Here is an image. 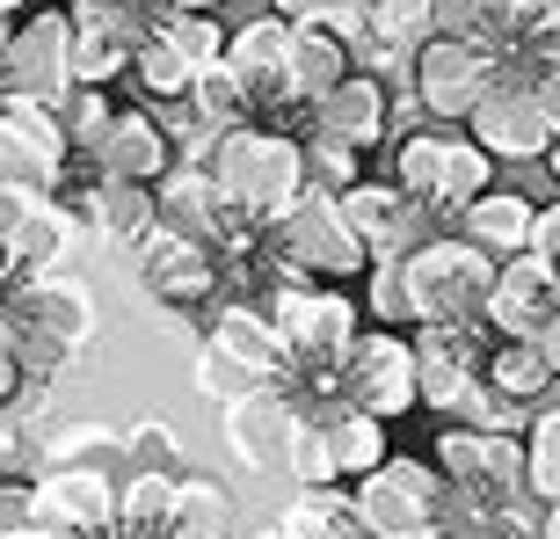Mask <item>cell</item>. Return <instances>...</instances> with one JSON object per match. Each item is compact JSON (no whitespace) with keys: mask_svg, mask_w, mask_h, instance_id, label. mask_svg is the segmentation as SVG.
Wrapping results in <instances>:
<instances>
[{"mask_svg":"<svg viewBox=\"0 0 560 539\" xmlns=\"http://www.w3.org/2000/svg\"><path fill=\"white\" fill-rule=\"evenodd\" d=\"M205 175L219 183V197H226L248 227H277L313 183L299 139H284V131H270V125L219 131V139L205 146Z\"/></svg>","mask_w":560,"mask_h":539,"instance_id":"cell-1","label":"cell"},{"mask_svg":"<svg viewBox=\"0 0 560 539\" xmlns=\"http://www.w3.org/2000/svg\"><path fill=\"white\" fill-rule=\"evenodd\" d=\"M488 277H495V255H480L474 241H458V233H436V241L400 249L408 321H480Z\"/></svg>","mask_w":560,"mask_h":539,"instance_id":"cell-2","label":"cell"},{"mask_svg":"<svg viewBox=\"0 0 560 539\" xmlns=\"http://www.w3.org/2000/svg\"><path fill=\"white\" fill-rule=\"evenodd\" d=\"M73 95V15L44 8L30 22H0V103H37L59 117Z\"/></svg>","mask_w":560,"mask_h":539,"instance_id":"cell-3","label":"cell"},{"mask_svg":"<svg viewBox=\"0 0 560 539\" xmlns=\"http://www.w3.org/2000/svg\"><path fill=\"white\" fill-rule=\"evenodd\" d=\"M495 161L480 153L466 131H408L394 146V190L416 211H458L488 190Z\"/></svg>","mask_w":560,"mask_h":539,"instance_id":"cell-4","label":"cell"},{"mask_svg":"<svg viewBox=\"0 0 560 539\" xmlns=\"http://www.w3.org/2000/svg\"><path fill=\"white\" fill-rule=\"evenodd\" d=\"M350 511L364 518L372 539H422L436 525H452V496H444V481H436L430 459H378L372 474H357V496Z\"/></svg>","mask_w":560,"mask_h":539,"instance_id":"cell-5","label":"cell"},{"mask_svg":"<svg viewBox=\"0 0 560 539\" xmlns=\"http://www.w3.org/2000/svg\"><path fill=\"white\" fill-rule=\"evenodd\" d=\"M270 263L284 277H313V285H342L357 270L372 263L364 241L342 227V211H335V190H306L299 205L284 211L270 227Z\"/></svg>","mask_w":560,"mask_h":539,"instance_id":"cell-6","label":"cell"},{"mask_svg":"<svg viewBox=\"0 0 560 539\" xmlns=\"http://www.w3.org/2000/svg\"><path fill=\"white\" fill-rule=\"evenodd\" d=\"M560 131V103L553 81H488L474 110H466V139L488 153V161H546Z\"/></svg>","mask_w":560,"mask_h":539,"instance_id":"cell-7","label":"cell"},{"mask_svg":"<svg viewBox=\"0 0 560 539\" xmlns=\"http://www.w3.org/2000/svg\"><path fill=\"white\" fill-rule=\"evenodd\" d=\"M328 394L342 409H364L378 423H394V415L416 409V351H408V335L400 329H357L342 343L328 372Z\"/></svg>","mask_w":560,"mask_h":539,"instance_id":"cell-8","label":"cell"},{"mask_svg":"<svg viewBox=\"0 0 560 539\" xmlns=\"http://www.w3.org/2000/svg\"><path fill=\"white\" fill-rule=\"evenodd\" d=\"M480 321L495 329V343H539L560 357V270L539 255H502L480 299Z\"/></svg>","mask_w":560,"mask_h":539,"instance_id":"cell-9","label":"cell"},{"mask_svg":"<svg viewBox=\"0 0 560 539\" xmlns=\"http://www.w3.org/2000/svg\"><path fill=\"white\" fill-rule=\"evenodd\" d=\"M22 518L51 539H117V481L109 467H51L22 489Z\"/></svg>","mask_w":560,"mask_h":539,"instance_id":"cell-10","label":"cell"},{"mask_svg":"<svg viewBox=\"0 0 560 539\" xmlns=\"http://www.w3.org/2000/svg\"><path fill=\"white\" fill-rule=\"evenodd\" d=\"M416 401H430V409L458 415V401H466V387L480 379V365H488V321H416Z\"/></svg>","mask_w":560,"mask_h":539,"instance_id":"cell-11","label":"cell"},{"mask_svg":"<svg viewBox=\"0 0 560 539\" xmlns=\"http://www.w3.org/2000/svg\"><path fill=\"white\" fill-rule=\"evenodd\" d=\"M495 81V51H480V44H458V37H422L416 44V95L430 117H466V110L488 95Z\"/></svg>","mask_w":560,"mask_h":539,"instance_id":"cell-12","label":"cell"},{"mask_svg":"<svg viewBox=\"0 0 560 539\" xmlns=\"http://www.w3.org/2000/svg\"><path fill=\"white\" fill-rule=\"evenodd\" d=\"M139 277H145V291L161 299V307H211L219 299V255L205 249V241H189V233H167V227H153L139 241Z\"/></svg>","mask_w":560,"mask_h":539,"instance_id":"cell-13","label":"cell"},{"mask_svg":"<svg viewBox=\"0 0 560 539\" xmlns=\"http://www.w3.org/2000/svg\"><path fill=\"white\" fill-rule=\"evenodd\" d=\"M219 409H226V437H233V452H241V467H255V474H284L291 431H299V401L262 379V387L219 401Z\"/></svg>","mask_w":560,"mask_h":539,"instance_id":"cell-14","label":"cell"},{"mask_svg":"<svg viewBox=\"0 0 560 539\" xmlns=\"http://www.w3.org/2000/svg\"><path fill=\"white\" fill-rule=\"evenodd\" d=\"M284 51H291V22L284 15H255V22H241L226 37V73L241 81V95L255 103V117L262 110H291V88H284Z\"/></svg>","mask_w":560,"mask_h":539,"instance_id":"cell-15","label":"cell"},{"mask_svg":"<svg viewBox=\"0 0 560 539\" xmlns=\"http://www.w3.org/2000/svg\"><path fill=\"white\" fill-rule=\"evenodd\" d=\"M335 211H342V227L364 241V255H400L422 241V211L400 197L394 183H350L335 190Z\"/></svg>","mask_w":560,"mask_h":539,"instance_id":"cell-16","label":"cell"},{"mask_svg":"<svg viewBox=\"0 0 560 539\" xmlns=\"http://www.w3.org/2000/svg\"><path fill=\"white\" fill-rule=\"evenodd\" d=\"M95 161H103V175H117V183H161L167 168H175V139H167L145 110H109L103 139L88 146Z\"/></svg>","mask_w":560,"mask_h":539,"instance_id":"cell-17","label":"cell"},{"mask_svg":"<svg viewBox=\"0 0 560 539\" xmlns=\"http://www.w3.org/2000/svg\"><path fill=\"white\" fill-rule=\"evenodd\" d=\"M131 44H139V22L117 8V0H95L73 15V88H109L131 66Z\"/></svg>","mask_w":560,"mask_h":539,"instance_id":"cell-18","label":"cell"},{"mask_svg":"<svg viewBox=\"0 0 560 539\" xmlns=\"http://www.w3.org/2000/svg\"><path fill=\"white\" fill-rule=\"evenodd\" d=\"M313 125L328 131V139H342V146H378L386 139V125H394V103H386V88L372 81V73H342V81L313 103Z\"/></svg>","mask_w":560,"mask_h":539,"instance_id":"cell-19","label":"cell"},{"mask_svg":"<svg viewBox=\"0 0 560 539\" xmlns=\"http://www.w3.org/2000/svg\"><path fill=\"white\" fill-rule=\"evenodd\" d=\"M320 423V445H328V474L335 481H357L372 474L378 459H386V423L364 409H342V401H313V409H299Z\"/></svg>","mask_w":560,"mask_h":539,"instance_id":"cell-20","label":"cell"},{"mask_svg":"<svg viewBox=\"0 0 560 539\" xmlns=\"http://www.w3.org/2000/svg\"><path fill=\"white\" fill-rule=\"evenodd\" d=\"M211 351L226 357V365H241L248 379H277L284 372V351H277L270 313L248 307V299H226V307L211 313Z\"/></svg>","mask_w":560,"mask_h":539,"instance_id":"cell-21","label":"cell"},{"mask_svg":"<svg viewBox=\"0 0 560 539\" xmlns=\"http://www.w3.org/2000/svg\"><path fill=\"white\" fill-rule=\"evenodd\" d=\"M532 197H524V190H480L474 205H458V241H474L480 255H524V233H532Z\"/></svg>","mask_w":560,"mask_h":539,"instance_id":"cell-22","label":"cell"},{"mask_svg":"<svg viewBox=\"0 0 560 539\" xmlns=\"http://www.w3.org/2000/svg\"><path fill=\"white\" fill-rule=\"evenodd\" d=\"M73 249H81V227H73V211L44 197V205L22 219L15 249H8V270H15V277H51V270L73 263Z\"/></svg>","mask_w":560,"mask_h":539,"instance_id":"cell-23","label":"cell"},{"mask_svg":"<svg viewBox=\"0 0 560 539\" xmlns=\"http://www.w3.org/2000/svg\"><path fill=\"white\" fill-rule=\"evenodd\" d=\"M342 73H350V51H342V37L313 30V22H291V51H284V88H291V103H320V95H328Z\"/></svg>","mask_w":560,"mask_h":539,"instance_id":"cell-24","label":"cell"},{"mask_svg":"<svg viewBox=\"0 0 560 539\" xmlns=\"http://www.w3.org/2000/svg\"><path fill=\"white\" fill-rule=\"evenodd\" d=\"M422 37H436L430 0H357V44H364L372 59H400V51H416Z\"/></svg>","mask_w":560,"mask_h":539,"instance_id":"cell-25","label":"cell"},{"mask_svg":"<svg viewBox=\"0 0 560 539\" xmlns=\"http://www.w3.org/2000/svg\"><path fill=\"white\" fill-rule=\"evenodd\" d=\"M88 219H95L103 241L139 249L145 233L161 227V211H153V183H117V175H103V183L88 190Z\"/></svg>","mask_w":560,"mask_h":539,"instance_id":"cell-26","label":"cell"},{"mask_svg":"<svg viewBox=\"0 0 560 539\" xmlns=\"http://www.w3.org/2000/svg\"><path fill=\"white\" fill-rule=\"evenodd\" d=\"M553 351H539V343H495L488 351V365H480V379L495 387V394H510L517 409H539V401H553Z\"/></svg>","mask_w":560,"mask_h":539,"instance_id":"cell-27","label":"cell"},{"mask_svg":"<svg viewBox=\"0 0 560 539\" xmlns=\"http://www.w3.org/2000/svg\"><path fill=\"white\" fill-rule=\"evenodd\" d=\"M430 22H436V37L480 44V51L502 59V44L517 30V0H430Z\"/></svg>","mask_w":560,"mask_h":539,"instance_id":"cell-28","label":"cell"},{"mask_svg":"<svg viewBox=\"0 0 560 539\" xmlns=\"http://www.w3.org/2000/svg\"><path fill=\"white\" fill-rule=\"evenodd\" d=\"M226 525H233V496H226V481H211V474H183V481H175L167 539H226Z\"/></svg>","mask_w":560,"mask_h":539,"instance_id":"cell-29","label":"cell"},{"mask_svg":"<svg viewBox=\"0 0 560 539\" xmlns=\"http://www.w3.org/2000/svg\"><path fill=\"white\" fill-rule=\"evenodd\" d=\"M284 539H372L364 518L350 511V496H335V489H299L284 503V518H277Z\"/></svg>","mask_w":560,"mask_h":539,"instance_id":"cell-30","label":"cell"},{"mask_svg":"<svg viewBox=\"0 0 560 539\" xmlns=\"http://www.w3.org/2000/svg\"><path fill=\"white\" fill-rule=\"evenodd\" d=\"M189 110H197V125L219 139V131H233V125H255V103L241 95V81L226 73V59H211V66H197V81H189V95H183Z\"/></svg>","mask_w":560,"mask_h":539,"instance_id":"cell-31","label":"cell"},{"mask_svg":"<svg viewBox=\"0 0 560 539\" xmlns=\"http://www.w3.org/2000/svg\"><path fill=\"white\" fill-rule=\"evenodd\" d=\"M175 511V474H131L117 489V539H167Z\"/></svg>","mask_w":560,"mask_h":539,"instance_id":"cell-32","label":"cell"},{"mask_svg":"<svg viewBox=\"0 0 560 539\" xmlns=\"http://www.w3.org/2000/svg\"><path fill=\"white\" fill-rule=\"evenodd\" d=\"M131 73H139V88L153 103H183L189 81H197V66H189L183 51H167L161 37H145V30H139V44H131Z\"/></svg>","mask_w":560,"mask_h":539,"instance_id":"cell-33","label":"cell"},{"mask_svg":"<svg viewBox=\"0 0 560 539\" xmlns=\"http://www.w3.org/2000/svg\"><path fill=\"white\" fill-rule=\"evenodd\" d=\"M145 37H161L167 51H183L189 66H211L219 51H226V30L211 15H189V8H167L161 22H145Z\"/></svg>","mask_w":560,"mask_h":539,"instance_id":"cell-34","label":"cell"},{"mask_svg":"<svg viewBox=\"0 0 560 539\" xmlns=\"http://www.w3.org/2000/svg\"><path fill=\"white\" fill-rule=\"evenodd\" d=\"M125 437L109 431V423H66V431L44 437V467H103Z\"/></svg>","mask_w":560,"mask_h":539,"instance_id":"cell-35","label":"cell"},{"mask_svg":"<svg viewBox=\"0 0 560 539\" xmlns=\"http://www.w3.org/2000/svg\"><path fill=\"white\" fill-rule=\"evenodd\" d=\"M44 168H59V161H51V153L30 139V125H22V117H8V110H0V175L44 183Z\"/></svg>","mask_w":560,"mask_h":539,"instance_id":"cell-36","label":"cell"},{"mask_svg":"<svg viewBox=\"0 0 560 539\" xmlns=\"http://www.w3.org/2000/svg\"><path fill=\"white\" fill-rule=\"evenodd\" d=\"M524 415H532V409H517L510 394H495L488 379H474V387H466V401H458V423H474V431H510V437H517Z\"/></svg>","mask_w":560,"mask_h":539,"instance_id":"cell-37","label":"cell"},{"mask_svg":"<svg viewBox=\"0 0 560 539\" xmlns=\"http://www.w3.org/2000/svg\"><path fill=\"white\" fill-rule=\"evenodd\" d=\"M66 103H73V110H66L59 139L66 146H95V139H103V125H109V95H103V88H73Z\"/></svg>","mask_w":560,"mask_h":539,"instance_id":"cell-38","label":"cell"},{"mask_svg":"<svg viewBox=\"0 0 560 539\" xmlns=\"http://www.w3.org/2000/svg\"><path fill=\"white\" fill-rule=\"evenodd\" d=\"M44 205V190L37 183H22V175H0V270H8V249H15V233L22 219Z\"/></svg>","mask_w":560,"mask_h":539,"instance_id":"cell-39","label":"cell"},{"mask_svg":"<svg viewBox=\"0 0 560 539\" xmlns=\"http://www.w3.org/2000/svg\"><path fill=\"white\" fill-rule=\"evenodd\" d=\"M248 387H262V379H248V372H241V365H226V357H219V351H211V343H205V357H197V394H205L211 409H219V401L248 394Z\"/></svg>","mask_w":560,"mask_h":539,"instance_id":"cell-40","label":"cell"},{"mask_svg":"<svg viewBox=\"0 0 560 539\" xmlns=\"http://www.w3.org/2000/svg\"><path fill=\"white\" fill-rule=\"evenodd\" d=\"M299 153H306V175H320V183H342V190L357 183V146L313 131V146H299Z\"/></svg>","mask_w":560,"mask_h":539,"instance_id":"cell-41","label":"cell"},{"mask_svg":"<svg viewBox=\"0 0 560 539\" xmlns=\"http://www.w3.org/2000/svg\"><path fill=\"white\" fill-rule=\"evenodd\" d=\"M372 321H408V291H400V255H372Z\"/></svg>","mask_w":560,"mask_h":539,"instance_id":"cell-42","label":"cell"},{"mask_svg":"<svg viewBox=\"0 0 560 539\" xmlns=\"http://www.w3.org/2000/svg\"><path fill=\"white\" fill-rule=\"evenodd\" d=\"M131 452H139V474H175V431L167 423H139Z\"/></svg>","mask_w":560,"mask_h":539,"instance_id":"cell-43","label":"cell"},{"mask_svg":"<svg viewBox=\"0 0 560 539\" xmlns=\"http://www.w3.org/2000/svg\"><path fill=\"white\" fill-rule=\"evenodd\" d=\"M524 255H539V263H560V211H553V205H539V211H532Z\"/></svg>","mask_w":560,"mask_h":539,"instance_id":"cell-44","label":"cell"},{"mask_svg":"<svg viewBox=\"0 0 560 539\" xmlns=\"http://www.w3.org/2000/svg\"><path fill=\"white\" fill-rule=\"evenodd\" d=\"M15 387H22V372H15V357H8V343H0V401H15Z\"/></svg>","mask_w":560,"mask_h":539,"instance_id":"cell-45","label":"cell"},{"mask_svg":"<svg viewBox=\"0 0 560 539\" xmlns=\"http://www.w3.org/2000/svg\"><path fill=\"white\" fill-rule=\"evenodd\" d=\"M466 539H539L532 525H488V532H466Z\"/></svg>","mask_w":560,"mask_h":539,"instance_id":"cell-46","label":"cell"},{"mask_svg":"<svg viewBox=\"0 0 560 539\" xmlns=\"http://www.w3.org/2000/svg\"><path fill=\"white\" fill-rule=\"evenodd\" d=\"M0 539H51V532H37L30 518H15V525H0Z\"/></svg>","mask_w":560,"mask_h":539,"instance_id":"cell-47","label":"cell"},{"mask_svg":"<svg viewBox=\"0 0 560 539\" xmlns=\"http://www.w3.org/2000/svg\"><path fill=\"white\" fill-rule=\"evenodd\" d=\"M167 8H189V15H211V8H226V0H167Z\"/></svg>","mask_w":560,"mask_h":539,"instance_id":"cell-48","label":"cell"},{"mask_svg":"<svg viewBox=\"0 0 560 539\" xmlns=\"http://www.w3.org/2000/svg\"><path fill=\"white\" fill-rule=\"evenodd\" d=\"M422 539H466V532H458V525H436V532H422Z\"/></svg>","mask_w":560,"mask_h":539,"instance_id":"cell-49","label":"cell"},{"mask_svg":"<svg viewBox=\"0 0 560 539\" xmlns=\"http://www.w3.org/2000/svg\"><path fill=\"white\" fill-rule=\"evenodd\" d=\"M248 539H284V532H277V525H262V532H248Z\"/></svg>","mask_w":560,"mask_h":539,"instance_id":"cell-50","label":"cell"},{"mask_svg":"<svg viewBox=\"0 0 560 539\" xmlns=\"http://www.w3.org/2000/svg\"><path fill=\"white\" fill-rule=\"evenodd\" d=\"M15 8H22V0H0V22H8V15H15Z\"/></svg>","mask_w":560,"mask_h":539,"instance_id":"cell-51","label":"cell"},{"mask_svg":"<svg viewBox=\"0 0 560 539\" xmlns=\"http://www.w3.org/2000/svg\"><path fill=\"white\" fill-rule=\"evenodd\" d=\"M81 8H95V0H73V15H81Z\"/></svg>","mask_w":560,"mask_h":539,"instance_id":"cell-52","label":"cell"},{"mask_svg":"<svg viewBox=\"0 0 560 539\" xmlns=\"http://www.w3.org/2000/svg\"><path fill=\"white\" fill-rule=\"evenodd\" d=\"M117 8H131V0H117Z\"/></svg>","mask_w":560,"mask_h":539,"instance_id":"cell-53","label":"cell"}]
</instances>
